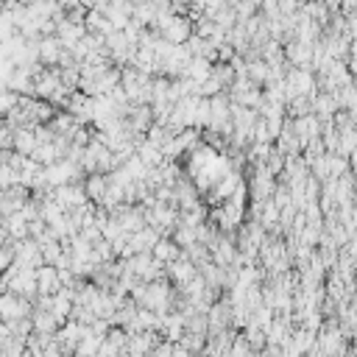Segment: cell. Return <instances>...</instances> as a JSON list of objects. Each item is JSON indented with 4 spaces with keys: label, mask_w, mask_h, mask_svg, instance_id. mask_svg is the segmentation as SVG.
I'll return each mask as SVG.
<instances>
[{
    "label": "cell",
    "mask_w": 357,
    "mask_h": 357,
    "mask_svg": "<svg viewBox=\"0 0 357 357\" xmlns=\"http://www.w3.org/2000/svg\"><path fill=\"white\" fill-rule=\"evenodd\" d=\"M178 343H182L187 352H193V354H201L204 349H207V335L204 332H185L182 338H178Z\"/></svg>",
    "instance_id": "obj_14"
},
{
    "label": "cell",
    "mask_w": 357,
    "mask_h": 357,
    "mask_svg": "<svg viewBox=\"0 0 357 357\" xmlns=\"http://www.w3.org/2000/svg\"><path fill=\"white\" fill-rule=\"evenodd\" d=\"M293 128H296V134H299V140L307 146V143H312V140L321 137V117H316V115L293 117Z\"/></svg>",
    "instance_id": "obj_9"
},
{
    "label": "cell",
    "mask_w": 357,
    "mask_h": 357,
    "mask_svg": "<svg viewBox=\"0 0 357 357\" xmlns=\"http://www.w3.org/2000/svg\"><path fill=\"white\" fill-rule=\"evenodd\" d=\"M260 84L257 81H251V78H238L235 84H232V98H235V104H240V106H257L260 101H262V93L257 89Z\"/></svg>",
    "instance_id": "obj_8"
},
{
    "label": "cell",
    "mask_w": 357,
    "mask_h": 357,
    "mask_svg": "<svg viewBox=\"0 0 357 357\" xmlns=\"http://www.w3.org/2000/svg\"><path fill=\"white\" fill-rule=\"evenodd\" d=\"M352 168H354V173H357V151H354V157H352Z\"/></svg>",
    "instance_id": "obj_17"
},
{
    "label": "cell",
    "mask_w": 357,
    "mask_h": 357,
    "mask_svg": "<svg viewBox=\"0 0 357 357\" xmlns=\"http://www.w3.org/2000/svg\"><path fill=\"white\" fill-rule=\"evenodd\" d=\"M36 282H39V293H42V296H56V293L65 288L59 268H56V265H48V262H45L42 268H36Z\"/></svg>",
    "instance_id": "obj_5"
},
{
    "label": "cell",
    "mask_w": 357,
    "mask_h": 357,
    "mask_svg": "<svg viewBox=\"0 0 357 357\" xmlns=\"http://www.w3.org/2000/svg\"><path fill=\"white\" fill-rule=\"evenodd\" d=\"M162 260H157V254L154 251H143V254H134L128 262H126V268L128 271L137 277L140 282H154V279H159V274H162Z\"/></svg>",
    "instance_id": "obj_2"
},
{
    "label": "cell",
    "mask_w": 357,
    "mask_h": 357,
    "mask_svg": "<svg viewBox=\"0 0 357 357\" xmlns=\"http://www.w3.org/2000/svg\"><path fill=\"white\" fill-rule=\"evenodd\" d=\"M0 316H3V321H17V319H31L34 316V304L31 299L20 296V293H6L3 301H0Z\"/></svg>",
    "instance_id": "obj_3"
},
{
    "label": "cell",
    "mask_w": 357,
    "mask_h": 357,
    "mask_svg": "<svg viewBox=\"0 0 357 357\" xmlns=\"http://www.w3.org/2000/svg\"><path fill=\"white\" fill-rule=\"evenodd\" d=\"M178 246L176 240H159L157 246H154V254H157V260H162L165 265H170L173 260H178Z\"/></svg>",
    "instance_id": "obj_13"
},
{
    "label": "cell",
    "mask_w": 357,
    "mask_h": 357,
    "mask_svg": "<svg viewBox=\"0 0 357 357\" xmlns=\"http://www.w3.org/2000/svg\"><path fill=\"white\" fill-rule=\"evenodd\" d=\"M151 357H176V343H173V341H162V343L151 352Z\"/></svg>",
    "instance_id": "obj_15"
},
{
    "label": "cell",
    "mask_w": 357,
    "mask_h": 357,
    "mask_svg": "<svg viewBox=\"0 0 357 357\" xmlns=\"http://www.w3.org/2000/svg\"><path fill=\"white\" fill-rule=\"evenodd\" d=\"M249 190H251V196H254L257 201H271V198H274V193H277L274 173L268 170L265 165H257V170H254V176H251V185H249Z\"/></svg>",
    "instance_id": "obj_4"
},
{
    "label": "cell",
    "mask_w": 357,
    "mask_h": 357,
    "mask_svg": "<svg viewBox=\"0 0 357 357\" xmlns=\"http://www.w3.org/2000/svg\"><path fill=\"white\" fill-rule=\"evenodd\" d=\"M140 304L143 307H148V310H154V312H165L173 307V290H170V285L168 282H146V288H143V296H140Z\"/></svg>",
    "instance_id": "obj_1"
},
{
    "label": "cell",
    "mask_w": 357,
    "mask_h": 357,
    "mask_svg": "<svg viewBox=\"0 0 357 357\" xmlns=\"http://www.w3.org/2000/svg\"><path fill=\"white\" fill-rule=\"evenodd\" d=\"M34 332H42V335H56L59 332V327H62V321L54 316L51 310H34Z\"/></svg>",
    "instance_id": "obj_10"
},
{
    "label": "cell",
    "mask_w": 357,
    "mask_h": 357,
    "mask_svg": "<svg viewBox=\"0 0 357 357\" xmlns=\"http://www.w3.org/2000/svg\"><path fill=\"white\" fill-rule=\"evenodd\" d=\"M168 274H170V279H173L178 288H185L187 282H193V279L198 277V265H196L190 257H178V260H173V262L168 265Z\"/></svg>",
    "instance_id": "obj_7"
},
{
    "label": "cell",
    "mask_w": 357,
    "mask_h": 357,
    "mask_svg": "<svg viewBox=\"0 0 357 357\" xmlns=\"http://www.w3.org/2000/svg\"><path fill=\"white\" fill-rule=\"evenodd\" d=\"M204 3H207L209 12H220L223 9V0H204Z\"/></svg>",
    "instance_id": "obj_16"
},
{
    "label": "cell",
    "mask_w": 357,
    "mask_h": 357,
    "mask_svg": "<svg viewBox=\"0 0 357 357\" xmlns=\"http://www.w3.org/2000/svg\"><path fill=\"white\" fill-rule=\"evenodd\" d=\"M159 28H162V34H165V42H173V45L185 42V39L190 36V25H187V20H162Z\"/></svg>",
    "instance_id": "obj_12"
},
{
    "label": "cell",
    "mask_w": 357,
    "mask_h": 357,
    "mask_svg": "<svg viewBox=\"0 0 357 357\" xmlns=\"http://www.w3.org/2000/svg\"><path fill=\"white\" fill-rule=\"evenodd\" d=\"M54 198L70 212V209H78V207H84L87 204V187H78L76 182L73 185H62V187H54Z\"/></svg>",
    "instance_id": "obj_6"
},
{
    "label": "cell",
    "mask_w": 357,
    "mask_h": 357,
    "mask_svg": "<svg viewBox=\"0 0 357 357\" xmlns=\"http://www.w3.org/2000/svg\"><path fill=\"white\" fill-rule=\"evenodd\" d=\"M109 185H112V178H109L106 173H89L87 185H84V187H87V196H89V201H101V204H104Z\"/></svg>",
    "instance_id": "obj_11"
}]
</instances>
